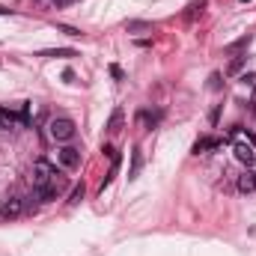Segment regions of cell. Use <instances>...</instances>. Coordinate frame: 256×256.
<instances>
[{"instance_id":"cell-1","label":"cell","mask_w":256,"mask_h":256,"mask_svg":"<svg viewBox=\"0 0 256 256\" xmlns=\"http://www.w3.org/2000/svg\"><path fill=\"white\" fill-rule=\"evenodd\" d=\"M75 122L69 119V116H54L51 122H48V137L54 140V143H69V140H75Z\"/></svg>"},{"instance_id":"cell-21","label":"cell","mask_w":256,"mask_h":256,"mask_svg":"<svg viewBox=\"0 0 256 256\" xmlns=\"http://www.w3.org/2000/svg\"><path fill=\"white\" fill-rule=\"evenodd\" d=\"M245 137H248V143H251V146H256V134H254V131H248V128H245Z\"/></svg>"},{"instance_id":"cell-2","label":"cell","mask_w":256,"mask_h":256,"mask_svg":"<svg viewBox=\"0 0 256 256\" xmlns=\"http://www.w3.org/2000/svg\"><path fill=\"white\" fill-rule=\"evenodd\" d=\"M57 161H60V167H63V170H78V167H81V149H75V146L63 143V146L57 149Z\"/></svg>"},{"instance_id":"cell-15","label":"cell","mask_w":256,"mask_h":256,"mask_svg":"<svg viewBox=\"0 0 256 256\" xmlns=\"http://www.w3.org/2000/svg\"><path fill=\"white\" fill-rule=\"evenodd\" d=\"M242 66H245V57H236V60L227 66V75H239V72H242Z\"/></svg>"},{"instance_id":"cell-9","label":"cell","mask_w":256,"mask_h":256,"mask_svg":"<svg viewBox=\"0 0 256 256\" xmlns=\"http://www.w3.org/2000/svg\"><path fill=\"white\" fill-rule=\"evenodd\" d=\"M206 149H221V140H215V137H200V140L194 143V155H200V152H206Z\"/></svg>"},{"instance_id":"cell-17","label":"cell","mask_w":256,"mask_h":256,"mask_svg":"<svg viewBox=\"0 0 256 256\" xmlns=\"http://www.w3.org/2000/svg\"><path fill=\"white\" fill-rule=\"evenodd\" d=\"M218 119H221V104H215L212 113H209V122H212V125H218Z\"/></svg>"},{"instance_id":"cell-16","label":"cell","mask_w":256,"mask_h":256,"mask_svg":"<svg viewBox=\"0 0 256 256\" xmlns=\"http://www.w3.org/2000/svg\"><path fill=\"white\" fill-rule=\"evenodd\" d=\"M84 194H86V191H84V185H75V188H72V200H69V203H81V200H84Z\"/></svg>"},{"instance_id":"cell-13","label":"cell","mask_w":256,"mask_h":256,"mask_svg":"<svg viewBox=\"0 0 256 256\" xmlns=\"http://www.w3.org/2000/svg\"><path fill=\"white\" fill-rule=\"evenodd\" d=\"M39 57H78L72 48H54V51H39Z\"/></svg>"},{"instance_id":"cell-7","label":"cell","mask_w":256,"mask_h":256,"mask_svg":"<svg viewBox=\"0 0 256 256\" xmlns=\"http://www.w3.org/2000/svg\"><path fill=\"white\" fill-rule=\"evenodd\" d=\"M122 119H125V110H122V107H113V113H110V119H107V131L116 134V131L122 128Z\"/></svg>"},{"instance_id":"cell-10","label":"cell","mask_w":256,"mask_h":256,"mask_svg":"<svg viewBox=\"0 0 256 256\" xmlns=\"http://www.w3.org/2000/svg\"><path fill=\"white\" fill-rule=\"evenodd\" d=\"M140 167H143V152H140V149H131V170H128V179H137V176H140Z\"/></svg>"},{"instance_id":"cell-14","label":"cell","mask_w":256,"mask_h":256,"mask_svg":"<svg viewBox=\"0 0 256 256\" xmlns=\"http://www.w3.org/2000/svg\"><path fill=\"white\" fill-rule=\"evenodd\" d=\"M137 30H152L149 21H128V33H137Z\"/></svg>"},{"instance_id":"cell-8","label":"cell","mask_w":256,"mask_h":256,"mask_svg":"<svg viewBox=\"0 0 256 256\" xmlns=\"http://www.w3.org/2000/svg\"><path fill=\"white\" fill-rule=\"evenodd\" d=\"M161 116H164L161 110H155V113H152V110H140V113H137V119L146 122V128H155V125L161 122Z\"/></svg>"},{"instance_id":"cell-5","label":"cell","mask_w":256,"mask_h":256,"mask_svg":"<svg viewBox=\"0 0 256 256\" xmlns=\"http://www.w3.org/2000/svg\"><path fill=\"white\" fill-rule=\"evenodd\" d=\"M21 209H24V206H21V200H18V197H9V200L0 206V215H3L6 221H12V218H18V215H21Z\"/></svg>"},{"instance_id":"cell-18","label":"cell","mask_w":256,"mask_h":256,"mask_svg":"<svg viewBox=\"0 0 256 256\" xmlns=\"http://www.w3.org/2000/svg\"><path fill=\"white\" fill-rule=\"evenodd\" d=\"M60 30H63L66 36H81V30H75V27H66V24H60Z\"/></svg>"},{"instance_id":"cell-6","label":"cell","mask_w":256,"mask_h":256,"mask_svg":"<svg viewBox=\"0 0 256 256\" xmlns=\"http://www.w3.org/2000/svg\"><path fill=\"white\" fill-rule=\"evenodd\" d=\"M239 191H242V194H254L256 191V170L248 167V170L239 176Z\"/></svg>"},{"instance_id":"cell-12","label":"cell","mask_w":256,"mask_h":256,"mask_svg":"<svg viewBox=\"0 0 256 256\" xmlns=\"http://www.w3.org/2000/svg\"><path fill=\"white\" fill-rule=\"evenodd\" d=\"M116 173H119V155H113V158H110V170H107V176H104V182H101V191L113 182V176H116Z\"/></svg>"},{"instance_id":"cell-19","label":"cell","mask_w":256,"mask_h":256,"mask_svg":"<svg viewBox=\"0 0 256 256\" xmlns=\"http://www.w3.org/2000/svg\"><path fill=\"white\" fill-rule=\"evenodd\" d=\"M110 75H113L116 81H122V69H119V66H110Z\"/></svg>"},{"instance_id":"cell-11","label":"cell","mask_w":256,"mask_h":256,"mask_svg":"<svg viewBox=\"0 0 256 256\" xmlns=\"http://www.w3.org/2000/svg\"><path fill=\"white\" fill-rule=\"evenodd\" d=\"M15 113L9 110V107H0V131H9V128H15Z\"/></svg>"},{"instance_id":"cell-3","label":"cell","mask_w":256,"mask_h":256,"mask_svg":"<svg viewBox=\"0 0 256 256\" xmlns=\"http://www.w3.org/2000/svg\"><path fill=\"white\" fill-rule=\"evenodd\" d=\"M51 176H54V167L48 161H36L33 164V188H45L51 182Z\"/></svg>"},{"instance_id":"cell-4","label":"cell","mask_w":256,"mask_h":256,"mask_svg":"<svg viewBox=\"0 0 256 256\" xmlns=\"http://www.w3.org/2000/svg\"><path fill=\"white\" fill-rule=\"evenodd\" d=\"M233 155H236V161H242V164H248V167L256 164V152H254V146H251L248 140L236 143V146H233Z\"/></svg>"},{"instance_id":"cell-20","label":"cell","mask_w":256,"mask_h":256,"mask_svg":"<svg viewBox=\"0 0 256 256\" xmlns=\"http://www.w3.org/2000/svg\"><path fill=\"white\" fill-rule=\"evenodd\" d=\"M63 81H66V84H75V72L66 69V72H63Z\"/></svg>"},{"instance_id":"cell-22","label":"cell","mask_w":256,"mask_h":256,"mask_svg":"<svg viewBox=\"0 0 256 256\" xmlns=\"http://www.w3.org/2000/svg\"><path fill=\"white\" fill-rule=\"evenodd\" d=\"M242 3H251V0H242Z\"/></svg>"}]
</instances>
